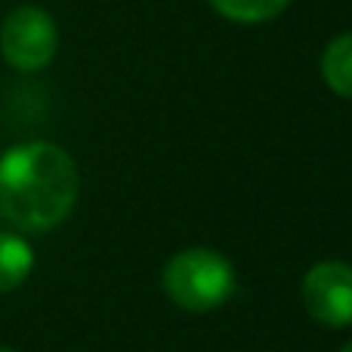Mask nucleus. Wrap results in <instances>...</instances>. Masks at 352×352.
<instances>
[{"mask_svg": "<svg viewBox=\"0 0 352 352\" xmlns=\"http://www.w3.org/2000/svg\"><path fill=\"white\" fill-rule=\"evenodd\" d=\"M80 176L53 142H22L0 158V213L22 232H50L78 204Z\"/></svg>", "mask_w": 352, "mask_h": 352, "instance_id": "1", "label": "nucleus"}, {"mask_svg": "<svg viewBox=\"0 0 352 352\" xmlns=\"http://www.w3.org/2000/svg\"><path fill=\"white\" fill-rule=\"evenodd\" d=\"M161 285L179 309L213 312L235 294V269L219 250L188 248L167 260Z\"/></svg>", "mask_w": 352, "mask_h": 352, "instance_id": "2", "label": "nucleus"}, {"mask_svg": "<svg viewBox=\"0 0 352 352\" xmlns=\"http://www.w3.org/2000/svg\"><path fill=\"white\" fill-rule=\"evenodd\" d=\"M59 50V31L47 10L16 6L0 25V53L16 72H41L53 62Z\"/></svg>", "mask_w": 352, "mask_h": 352, "instance_id": "3", "label": "nucleus"}, {"mask_svg": "<svg viewBox=\"0 0 352 352\" xmlns=\"http://www.w3.org/2000/svg\"><path fill=\"white\" fill-rule=\"evenodd\" d=\"M303 306L324 328L352 324V266L340 260L318 263L303 278Z\"/></svg>", "mask_w": 352, "mask_h": 352, "instance_id": "4", "label": "nucleus"}, {"mask_svg": "<svg viewBox=\"0 0 352 352\" xmlns=\"http://www.w3.org/2000/svg\"><path fill=\"white\" fill-rule=\"evenodd\" d=\"M31 266H34L31 244L12 232H0V294L16 291L31 275Z\"/></svg>", "mask_w": 352, "mask_h": 352, "instance_id": "5", "label": "nucleus"}, {"mask_svg": "<svg viewBox=\"0 0 352 352\" xmlns=\"http://www.w3.org/2000/svg\"><path fill=\"white\" fill-rule=\"evenodd\" d=\"M322 78L337 96L352 99V31L334 37V41L324 47Z\"/></svg>", "mask_w": 352, "mask_h": 352, "instance_id": "6", "label": "nucleus"}, {"mask_svg": "<svg viewBox=\"0 0 352 352\" xmlns=\"http://www.w3.org/2000/svg\"><path fill=\"white\" fill-rule=\"evenodd\" d=\"M213 10L229 22H241V25H260L275 19L278 12H285V6L291 0H207Z\"/></svg>", "mask_w": 352, "mask_h": 352, "instance_id": "7", "label": "nucleus"}, {"mask_svg": "<svg viewBox=\"0 0 352 352\" xmlns=\"http://www.w3.org/2000/svg\"><path fill=\"white\" fill-rule=\"evenodd\" d=\"M340 352H352V343H346V346H343Z\"/></svg>", "mask_w": 352, "mask_h": 352, "instance_id": "8", "label": "nucleus"}, {"mask_svg": "<svg viewBox=\"0 0 352 352\" xmlns=\"http://www.w3.org/2000/svg\"><path fill=\"white\" fill-rule=\"evenodd\" d=\"M0 352H16V349H10V346H0Z\"/></svg>", "mask_w": 352, "mask_h": 352, "instance_id": "9", "label": "nucleus"}]
</instances>
